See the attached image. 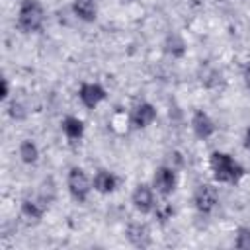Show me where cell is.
<instances>
[{
	"mask_svg": "<svg viewBox=\"0 0 250 250\" xmlns=\"http://www.w3.org/2000/svg\"><path fill=\"white\" fill-rule=\"evenodd\" d=\"M209 164H211V172L217 182L236 184L244 176V168L232 156H229L225 152H213L209 158Z\"/></svg>",
	"mask_w": 250,
	"mask_h": 250,
	"instance_id": "6da1fadb",
	"label": "cell"
},
{
	"mask_svg": "<svg viewBox=\"0 0 250 250\" xmlns=\"http://www.w3.org/2000/svg\"><path fill=\"white\" fill-rule=\"evenodd\" d=\"M45 21V10L37 0H23L18 10V27L25 33L39 31Z\"/></svg>",
	"mask_w": 250,
	"mask_h": 250,
	"instance_id": "7a4b0ae2",
	"label": "cell"
},
{
	"mask_svg": "<svg viewBox=\"0 0 250 250\" xmlns=\"http://www.w3.org/2000/svg\"><path fill=\"white\" fill-rule=\"evenodd\" d=\"M92 188L94 186H92V182L88 180V176H86V172L82 168H76V166L70 168V172H68V191L78 203L86 201V197H88Z\"/></svg>",
	"mask_w": 250,
	"mask_h": 250,
	"instance_id": "3957f363",
	"label": "cell"
},
{
	"mask_svg": "<svg viewBox=\"0 0 250 250\" xmlns=\"http://www.w3.org/2000/svg\"><path fill=\"white\" fill-rule=\"evenodd\" d=\"M217 201H219V195H217V189L213 186H209V184L197 186V189L193 193V203H195L199 213H211L215 209Z\"/></svg>",
	"mask_w": 250,
	"mask_h": 250,
	"instance_id": "277c9868",
	"label": "cell"
},
{
	"mask_svg": "<svg viewBox=\"0 0 250 250\" xmlns=\"http://www.w3.org/2000/svg\"><path fill=\"white\" fill-rule=\"evenodd\" d=\"M156 119V109L152 104L148 102H143V104H137L131 111V117H129V123L133 129H145L148 127L152 121Z\"/></svg>",
	"mask_w": 250,
	"mask_h": 250,
	"instance_id": "5b68a950",
	"label": "cell"
},
{
	"mask_svg": "<svg viewBox=\"0 0 250 250\" xmlns=\"http://www.w3.org/2000/svg\"><path fill=\"white\" fill-rule=\"evenodd\" d=\"M78 98L84 104V107L94 109L100 102L105 100V90L100 84H96V82H84L80 86V90H78Z\"/></svg>",
	"mask_w": 250,
	"mask_h": 250,
	"instance_id": "8992f818",
	"label": "cell"
},
{
	"mask_svg": "<svg viewBox=\"0 0 250 250\" xmlns=\"http://www.w3.org/2000/svg\"><path fill=\"white\" fill-rule=\"evenodd\" d=\"M131 201H133V207L139 211V213H150L154 209V193L152 189L146 186V184H139L131 195Z\"/></svg>",
	"mask_w": 250,
	"mask_h": 250,
	"instance_id": "52a82bcc",
	"label": "cell"
},
{
	"mask_svg": "<svg viewBox=\"0 0 250 250\" xmlns=\"http://www.w3.org/2000/svg\"><path fill=\"white\" fill-rule=\"evenodd\" d=\"M154 188L162 195L172 193L176 189V172L172 168H168V166H160L154 172Z\"/></svg>",
	"mask_w": 250,
	"mask_h": 250,
	"instance_id": "ba28073f",
	"label": "cell"
},
{
	"mask_svg": "<svg viewBox=\"0 0 250 250\" xmlns=\"http://www.w3.org/2000/svg\"><path fill=\"white\" fill-rule=\"evenodd\" d=\"M191 129L199 139H209L215 133V123L205 111H195L191 117Z\"/></svg>",
	"mask_w": 250,
	"mask_h": 250,
	"instance_id": "9c48e42d",
	"label": "cell"
},
{
	"mask_svg": "<svg viewBox=\"0 0 250 250\" xmlns=\"http://www.w3.org/2000/svg\"><path fill=\"white\" fill-rule=\"evenodd\" d=\"M92 186L100 193H111L117 188V178L107 170H100V172H96V176L92 180Z\"/></svg>",
	"mask_w": 250,
	"mask_h": 250,
	"instance_id": "30bf717a",
	"label": "cell"
},
{
	"mask_svg": "<svg viewBox=\"0 0 250 250\" xmlns=\"http://www.w3.org/2000/svg\"><path fill=\"white\" fill-rule=\"evenodd\" d=\"M127 238H129L135 246L145 248V246L150 244V230H148V227L143 225V223H133V225H129V229H127Z\"/></svg>",
	"mask_w": 250,
	"mask_h": 250,
	"instance_id": "8fae6325",
	"label": "cell"
},
{
	"mask_svg": "<svg viewBox=\"0 0 250 250\" xmlns=\"http://www.w3.org/2000/svg\"><path fill=\"white\" fill-rule=\"evenodd\" d=\"M72 10L84 21H94L96 20V14H98L96 0H74L72 2Z\"/></svg>",
	"mask_w": 250,
	"mask_h": 250,
	"instance_id": "7c38bea8",
	"label": "cell"
},
{
	"mask_svg": "<svg viewBox=\"0 0 250 250\" xmlns=\"http://www.w3.org/2000/svg\"><path fill=\"white\" fill-rule=\"evenodd\" d=\"M62 131H64V135H66L70 141H76V139H80V137L84 135V123H82L78 117L68 115V117L62 119Z\"/></svg>",
	"mask_w": 250,
	"mask_h": 250,
	"instance_id": "4fadbf2b",
	"label": "cell"
},
{
	"mask_svg": "<svg viewBox=\"0 0 250 250\" xmlns=\"http://www.w3.org/2000/svg\"><path fill=\"white\" fill-rule=\"evenodd\" d=\"M18 152H20V158H21L25 164H33V162H37V158H39V148H37V145H35L33 141H29V139H25V141L20 143Z\"/></svg>",
	"mask_w": 250,
	"mask_h": 250,
	"instance_id": "5bb4252c",
	"label": "cell"
},
{
	"mask_svg": "<svg viewBox=\"0 0 250 250\" xmlns=\"http://www.w3.org/2000/svg\"><path fill=\"white\" fill-rule=\"evenodd\" d=\"M43 211H45V207L33 199H23V203H21V215L29 221H39L43 217Z\"/></svg>",
	"mask_w": 250,
	"mask_h": 250,
	"instance_id": "9a60e30c",
	"label": "cell"
},
{
	"mask_svg": "<svg viewBox=\"0 0 250 250\" xmlns=\"http://www.w3.org/2000/svg\"><path fill=\"white\" fill-rule=\"evenodd\" d=\"M234 246L236 248H242V250H250V229L248 227H240L238 229Z\"/></svg>",
	"mask_w": 250,
	"mask_h": 250,
	"instance_id": "2e32d148",
	"label": "cell"
},
{
	"mask_svg": "<svg viewBox=\"0 0 250 250\" xmlns=\"http://www.w3.org/2000/svg\"><path fill=\"white\" fill-rule=\"evenodd\" d=\"M172 213H174V209L170 207V205H162V207H156V217L164 223V221H168L170 217H172Z\"/></svg>",
	"mask_w": 250,
	"mask_h": 250,
	"instance_id": "e0dca14e",
	"label": "cell"
},
{
	"mask_svg": "<svg viewBox=\"0 0 250 250\" xmlns=\"http://www.w3.org/2000/svg\"><path fill=\"white\" fill-rule=\"evenodd\" d=\"M8 92H10V90H8V80H6V78H2V94H0V96H2V100H6V98H8Z\"/></svg>",
	"mask_w": 250,
	"mask_h": 250,
	"instance_id": "ac0fdd59",
	"label": "cell"
},
{
	"mask_svg": "<svg viewBox=\"0 0 250 250\" xmlns=\"http://www.w3.org/2000/svg\"><path fill=\"white\" fill-rule=\"evenodd\" d=\"M242 76H244V84H246V88L250 90V64L244 68V74H242Z\"/></svg>",
	"mask_w": 250,
	"mask_h": 250,
	"instance_id": "d6986e66",
	"label": "cell"
},
{
	"mask_svg": "<svg viewBox=\"0 0 250 250\" xmlns=\"http://www.w3.org/2000/svg\"><path fill=\"white\" fill-rule=\"evenodd\" d=\"M244 146H246V150H250V127L244 133Z\"/></svg>",
	"mask_w": 250,
	"mask_h": 250,
	"instance_id": "ffe728a7",
	"label": "cell"
}]
</instances>
